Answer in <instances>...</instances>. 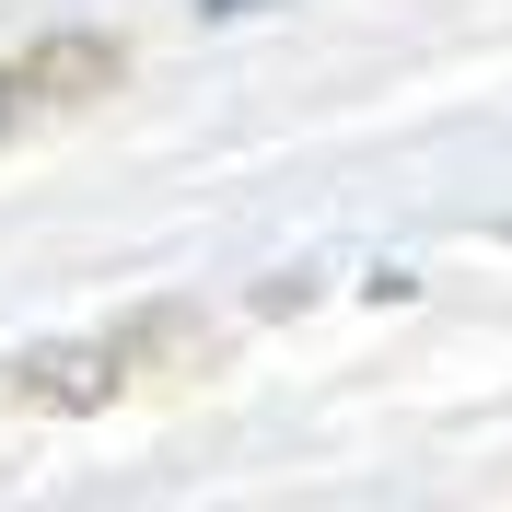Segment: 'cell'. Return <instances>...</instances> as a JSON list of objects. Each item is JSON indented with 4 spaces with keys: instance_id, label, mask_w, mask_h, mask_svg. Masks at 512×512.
<instances>
[{
    "instance_id": "2",
    "label": "cell",
    "mask_w": 512,
    "mask_h": 512,
    "mask_svg": "<svg viewBox=\"0 0 512 512\" xmlns=\"http://www.w3.org/2000/svg\"><path fill=\"white\" fill-rule=\"evenodd\" d=\"M12 82H24V105H94V94H117V82H128V47H117V35H94V24H70V35H47V47H24Z\"/></svg>"
},
{
    "instance_id": "3",
    "label": "cell",
    "mask_w": 512,
    "mask_h": 512,
    "mask_svg": "<svg viewBox=\"0 0 512 512\" xmlns=\"http://www.w3.org/2000/svg\"><path fill=\"white\" fill-rule=\"evenodd\" d=\"M105 338L128 350V373H140V361H163V373H198V361H222V326H210V315H187V303H140V315H128V326H105Z\"/></svg>"
},
{
    "instance_id": "4",
    "label": "cell",
    "mask_w": 512,
    "mask_h": 512,
    "mask_svg": "<svg viewBox=\"0 0 512 512\" xmlns=\"http://www.w3.org/2000/svg\"><path fill=\"white\" fill-rule=\"evenodd\" d=\"M198 12H210V24H245V12H268V0H198Z\"/></svg>"
},
{
    "instance_id": "1",
    "label": "cell",
    "mask_w": 512,
    "mask_h": 512,
    "mask_svg": "<svg viewBox=\"0 0 512 512\" xmlns=\"http://www.w3.org/2000/svg\"><path fill=\"white\" fill-rule=\"evenodd\" d=\"M128 384V350L117 338H47V350H0V396H12V408H105V396H117Z\"/></svg>"
}]
</instances>
